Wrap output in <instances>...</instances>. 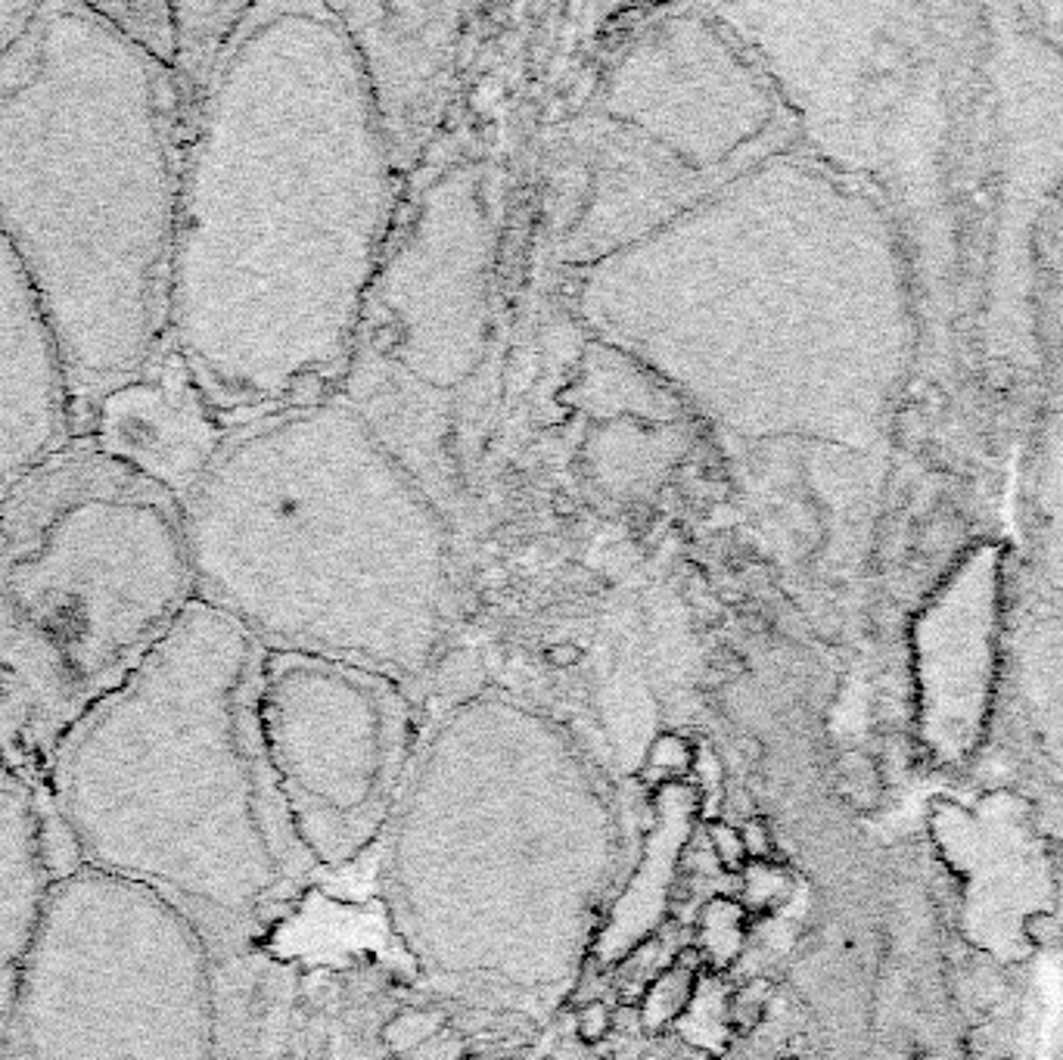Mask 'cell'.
Returning a JSON list of instances; mask_svg holds the SVG:
<instances>
[{
    "label": "cell",
    "instance_id": "cell-13",
    "mask_svg": "<svg viewBox=\"0 0 1063 1060\" xmlns=\"http://www.w3.org/2000/svg\"><path fill=\"white\" fill-rule=\"evenodd\" d=\"M94 10L134 47L175 72V7L171 4H94Z\"/></svg>",
    "mask_w": 1063,
    "mask_h": 1060
},
{
    "label": "cell",
    "instance_id": "cell-2",
    "mask_svg": "<svg viewBox=\"0 0 1063 1060\" xmlns=\"http://www.w3.org/2000/svg\"><path fill=\"white\" fill-rule=\"evenodd\" d=\"M579 299L610 342L746 439L865 442L896 377L880 218L784 153L588 262Z\"/></svg>",
    "mask_w": 1063,
    "mask_h": 1060
},
{
    "label": "cell",
    "instance_id": "cell-7",
    "mask_svg": "<svg viewBox=\"0 0 1063 1060\" xmlns=\"http://www.w3.org/2000/svg\"><path fill=\"white\" fill-rule=\"evenodd\" d=\"M13 1011L28 1060H218L206 936L81 865L53 883Z\"/></svg>",
    "mask_w": 1063,
    "mask_h": 1060
},
{
    "label": "cell",
    "instance_id": "cell-8",
    "mask_svg": "<svg viewBox=\"0 0 1063 1060\" xmlns=\"http://www.w3.org/2000/svg\"><path fill=\"white\" fill-rule=\"evenodd\" d=\"M607 156L656 178V227L778 153L787 109L759 56L715 10H678L628 47L600 97Z\"/></svg>",
    "mask_w": 1063,
    "mask_h": 1060
},
{
    "label": "cell",
    "instance_id": "cell-10",
    "mask_svg": "<svg viewBox=\"0 0 1063 1060\" xmlns=\"http://www.w3.org/2000/svg\"><path fill=\"white\" fill-rule=\"evenodd\" d=\"M75 436L60 346L32 280L0 237V501Z\"/></svg>",
    "mask_w": 1063,
    "mask_h": 1060
},
{
    "label": "cell",
    "instance_id": "cell-6",
    "mask_svg": "<svg viewBox=\"0 0 1063 1060\" xmlns=\"http://www.w3.org/2000/svg\"><path fill=\"white\" fill-rule=\"evenodd\" d=\"M193 600L178 498L75 436L0 501V715L53 747Z\"/></svg>",
    "mask_w": 1063,
    "mask_h": 1060
},
{
    "label": "cell",
    "instance_id": "cell-1",
    "mask_svg": "<svg viewBox=\"0 0 1063 1060\" xmlns=\"http://www.w3.org/2000/svg\"><path fill=\"white\" fill-rule=\"evenodd\" d=\"M392 215V134L346 19L249 4L190 112L168 299V349L215 414L342 380Z\"/></svg>",
    "mask_w": 1063,
    "mask_h": 1060
},
{
    "label": "cell",
    "instance_id": "cell-14",
    "mask_svg": "<svg viewBox=\"0 0 1063 1060\" xmlns=\"http://www.w3.org/2000/svg\"><path fill=\"white\" fill-rule=\"evenodd\" d=\"M1020 930H1023V936H1026V942L1032 945V949H1039V952H1051L1063 942L1060 918L1054 911H1045V908L1029 911L1023 918V924H1020Z\"/></svg>",
    "mask_w": 1063,
    "mask_h": 1060
},
{
    "label": "cell",
    "instance_id": "cell-17",
    "mask_svg": "<svg viewBox=\"0 0 1063 1060\" xmlns=\"http://www.w3.org/2000/svg\"><path fill=\"white\" fill-rule=\"evenodd\" d=\"M613 1026V1014L607 1011V1005H600V1001H594V1005H585L582 1014H579V1033L585 1042H597L610 1033Z\"/></svg>",
    "mask_w": 1063,
    "mask_h": 1060
},
{
    "label": "cell",
    "instance_id": "cell-15",
    "mask_svg": "<svg viewBox=\"0 0 1063 1060\" xmlns=\"http://www.w3.org/2000/svg\"><path fill=\"white\" fill-rule=\"evenodd\" d=\"M38 4H0V63L32 22Z\"/></svg>",
    "mask_w": 1063,
    "mask_h": 1060
},
{
    "label": "cell",
    "instance_id": "cell-12",
    "mask_svg": "<svg viewBox=\"0 0 1063 1060\" xmlns=\"http://www.w3.org/2000/svg\"><path fill=\"white\" fill-rule=\"evenodd\" d=\"M53 883L41 806L0 759V1017L16 1008Z\"/></svg>",
    "mask_w": 1063,
    "mask_h": 1060
},
{
    "label": "cell",
    "instance_id": "cell-19",
    "mask_svg": "<svg viewBox=\"0 0 1063 1060\" xmlns=\"http://www.w3.org/2000/svg\"><path fill=\"white\" fill-rule=\"evenodd\" d=\"M743 849H746V855H756V858H765L768 855V849H771V837H768V830H765V824L762 821H750V824H746L743 827Z\"/></svg>",
    "mask_w": 1063,
    "mask_h": 1060
},
{
    "label": "cell",
    "instance_id": "cell-11",
    "mask_svg": "<svg viewBox=\"0 0 1063 1060\" xmlns=\"http://www.w3.org/2000/svg\"><path fill=\"white\" fill-rule=\"evenodd\" d=\"M215 417L190 370L165 349L147 374L97 401L81 436H91L112 461L181 498L224 439Z\"/></svg>",
    "mask_w": 1063,
    "mask_h": 1060
},
{
    "label": "cell",
    "instance_id": "cell-9",
    "mask_svg": "<svg viewBox=\"0 0 1063 1060\" xmlns=\"http://www.w3.org/2000/svg\"><path fill=\"white\" fill-rule=\"evenodd\" d=\"M258 719L299 846L308 858L346 862L380 827L405 765L398 681L330 656L268 650Z\"/></svg>",
    "mask_w": 1063,
    "mask_h": 1060
},
{
    "label": "cell",
    "instance_id": "cell-18",
    "mask_svg": "<svg viewBox=\"0 0 1063 1060\" xmlns=\"http://www.w3.org/2000/svg\"><path fill=\"white\" fill-rule=\"evenodd\" d=\"M653 765L659 768H684L687 765V747L678 737H666L653 747Z\"/></svg>",
    "mask_w": 1063,
    "mask_h": 1060
},
{
    "label": "cell",
    "instance_id": "cell-16",
    "mask_svg": "<svg viewBox=\"0 0 1063 1060\" xmlns=\"http://www.w3.org/2000/svg\"><path fill=\"white\" fill-rule=\"evenodd\" d=\"M712 846H715V855L722 858L725 865H731V868H740V865H743L746 849H743V837L737 834L734 827H728V824H712Z\"/></svg>",
    "mask_w": 1063,
    "mask_h": 1060
},
{
    "label": "cell",
    "instance_id": "cell-3",
    "mask_svg": "<svg viewBox=\"0 0 1063 1060\" xmlns=\"http://www.w3.org/2000/svg\"><path fill=\"white\" fill-rule=\"evenodd\" d=\"M190 109L94 4H38L0 63V237L32 280L78 436L168 349Z\"/></svg>",
    "mask_w": 1063,
    "mask_h": 1060
},
{
    "label": "cell",
    "instance_id": "cell-4",
    "mask_svg": "<svg viewBox=\"0 0 1063 1060\" xmlns=\"http://www.w3.org/2000/svg\"><path fill=\"white\" fill-rule=\"evenodd\" d=\"M178 507L196 600L265 650L395 681L436 660L451 619V532L358 408L321 398L246 420Z\"/></svg>",
    "mask_w": 1063,
    "mask_h": 1060
},
{
    "label": "cell",
    "instance_id": "cell-5",
    "mask_svg": "<svg viewBox=\"0 0 1063 1060\" xmlns=\"http://www.w3.org/2000/svg\"><path fill=\"white\" fill-rule=\"evenodd\" d=\"M265 653L193 600L50 747V806L75 865L147 886L209 949L308 862L258 719Z\"/></svg>",
    "mask_w": 1063,
    "mask_h": 1060
}]
</instances>
